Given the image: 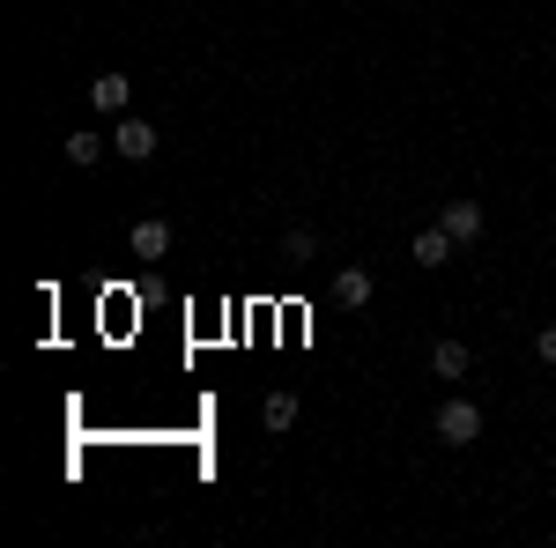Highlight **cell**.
Here are the masks:
<instances>
[{
	"label": "cell",
	"instance_id": "obj_1",
	"mask_svg": "<svg viewBox=\"0 0 556 548\" xmlns=\"http://www.w3.org/2000/svg\"><path fill=\"white\" fill-rule=\"evenodd\" d=\"M438 437H445V445H475V437H482V408L453 393V400L438 408Z\"/></svg>",
	"mask_w": 556,
	"mask_h": 548
},
{
	"label": "cell",
	"instance_id": "obj_2",
	"mask_svg": "<svg viewBox=\"0 0 556 548\" xmlns=\"http://www.w3.org/2000/svg\"><path fill=\"white\" fill-rule=\"evenodd\" d=\"M127 253L134 259H164L172 253V222H164V215H141V222L127 230Z\"/></svg>",
	"mask_w": 556,
	"mask_h": 548
},
{
	"label": "cell",
	"instance_id": "obj_3",
	"mask_svg": "<svg viewBox=\"0 0 556 548\" xmlns=\"http://www.w3.org/2000/svg\"><path fill=\"white\" fill-rule=\"evenodd\" d=\"M112 149H119L127 164H149V156H156V127H149V119H119V127H112Z\"/></svg>",
	"mask_w": 556,
	"mask_h": 548
},
{
	"label": "cell",
	"instance_id": "obj_4",
	"mask_svg": "<svg viewBox=\"0 0 556 548\" xmlns=\"http://www.w3.org/2000/svg\"><path fill=\"white\" fill-rule=\"evenodd\" d=\"M438 222L453 230V245H475V238H482V201H445Z\"/></svg>",
	"mask_w": 556,
	"mask_h": 548
},
{
	"label": "cell",
	"instance_id": "obj_5",
	"mask_svg": "<svg viewBox=\"0 0 556 548\" xmlns=\"http://www.w3.org/2000/svg\"><path fill=\"white\" fill-rule=\"evenodd\" d=\"M408 259H416V267H445V259H453V230H445V222H430V230H416V245H408Z\"/></svg>",
	"mask_w": 556,
	"mask_h": 548
},
{
	"label": "cell",
	"instance_id": "obj_6",
	"mask_svg": "<svg viewBox=\"0 0 556 548\" xmlns=\"http://www.w3.org/2000/svg\"><path fill=\"white\" fill-rule=\"evenodd\" d=\"M127 75H112V67H104V75H97V82H89V104H97V112H112V119H127Z\"/></svg>",
	"mask_w": 556,
	"mask_h": 548
},
{
	"label": "cell",
	"instance_id": "obj_7",
	"mask_svg": "<svg viewBox=\"0 0 556 548\" xmlns=\"http://www.w3.org/2000/svg\"><path fill=\"white\" fill-rule=\"evenodd\" d=\"M430 371L438 379H468V341H438L430 348Z\"/></svg>",
	"mask_w": 556,
	"mask_h": 548
},
{
	"label": "cell",
	"instance_id": "obj_8",
	"mask_svg": "<svg viewBox=\"0 0 556 548\" xmlns=\"http://www.w3.org/2000/svg\"><path fill=\"white\" fill-rule=\"evenodd\" d=\"M334 296H342L349 311H356V304H371V275H364V267H342V275H334Z\"/></svg>",
	"mask_w": 556,
	"mask_h": 548
},
{
	"label": "cell",
	"instance_id": "obj_9",
	"mask_svg": "<svg viewBox=\"0 0 556 548\" xmlns=\"http://www.w3.org/2000/svg\"><path fill=\"white\" fill-rule=\"evenodd\" d=\"M267 430H298V393H267Z\"/></svg>",
	"mask_w": 556,
	"mask_h": 548
},
{
	"label": "cell",
	"instance_id": "obj_10",
	"mask_svg": "<svg viewBox=\"0 0 556 548\" xmlns=\"http://www.w3.org/2000/svg\"><path fill=\"white\" fill-rule=\"evenodd\" d=\"M282 259L312 267V259H319V230H290V238H282Z\"/></svg>",
	"mask_w": 556,
	"mask_h": 548
},
{
	"label": "cell",
	"instance_id": "obj_11",
	"mask_svg": "<svg viewBox=\"0 0 556 548\" xmlns=\"http://www.w3.org/2000/svg\"><path fill=\"white\" fill-rule=\"evenodd\" d=\"M97 156H104V141H97V133H67V164H97Z\"/></svg>",
	"mask_w": 556,
	"mask_h": 548
},
{
	"label": "cell",
	"instance_id": "obj_12",
	"mask_svg": "<svg viewBox=\"0 0 556 548\" xmlns=\"http://www.w3.org/2000/svg\"><path fill=\"white\" fill-rule=\"evenodd\" d=\"M534 356H542V364H556V327H542V334H534Z\"/></svg>",
	"mask_w": 556,
	"mask_h": 548
}]
</instances>
